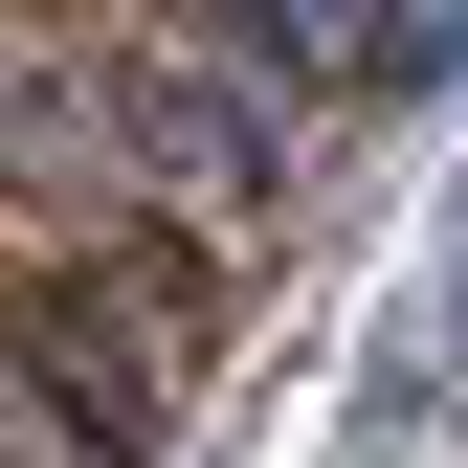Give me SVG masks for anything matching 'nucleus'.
I'll return each mask as SVG.
<instances>
[{"label": "nucleus", "instance_id": "nucleus-1", "mask_svg": "<svg viewBox=\"0 0 468 468\" xmlns=\"http://www.w3.org/2000/svg\"><path fill=\"white\" fill-rule=\"evenodd\" d=\"M179 357H201V268L112 246V268H68V290H45V379H68V424H90V446H134Z\"/></svg>", "mask_w": 468, "mask_h": 468}]
</instances>
